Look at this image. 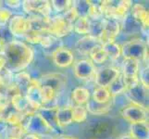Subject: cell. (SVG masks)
Instances as JSON below:
<instances>
[{
    "label": "cell",
    "instance_id": "cell-14",
    "mask_svg": "<svg viewBox=\"0 0 149 139\" xmlns=\"http://www.w3.org/2000/svg\"><path fill=\"white\" fill-rule=\"evenodd\" d=\"M37 81L40 85L50 86L56 93H58L67 84V76L63 73H48L43 75Z\"/></svg>",
    "mask_w": 149,
    "mask_h": 139
},
{
    "label": "cell",
    "instance_id": "cell-8",
    "mask_svg": "<svg viewBox=\"0 0 149 139\" xmlns=\"http://www.w3.org/2000/svg\"><path fill=\"white\" fill-rule=\"evenodd\" d=\"M24 96L29 103L30 110L33 112H36L44 107L42 102V96H41V85H39L37 80H32V83L28 87Z\"/></svg>",
    "mask_w": 149,
    "mask_h": 139
},
{
    "label": "cell",
    "instance_id": "cell-3",
    "mask_svg": "<svg viewBox=\"0 0 149 139\" xmlns=\"http://www.w3.org/2000/svg\"><path fill=\"white\" fill-rule=\"evenodd\" d=\"M20 125L24 128L26 133H34L37 136L48 133L53 131V128L48 124V122L39 112L27 114Z\"/></svg>",
    "mask_w": 149,
    "mask_h": 139
},
{
    "label": "cell",
    "instance_id": "cell-26",
    "mask_svg": "<svg viewBox=\"0 0 149 139\" xmlns=\"http://www.w3.org/2000/svg\"><path fill=\"white\" fill-rule=\"evenodd\" d=\"M130 135L134 139H148V122L131 124Z\"/></svg>",
    "mask_w": 149,
    "mask_h": 139
},
{
    "label": "cell",
    "instance_id": "cell-47",
    "mask_svg": "<svg viewBox=\"0 0 149 139\" xmlns=\"http://www.w3.org/2000/svg\"><path fill=\"white\" fill-rule=\"evenodd\" d=\"M2 8V2L0 1V8Z\"/></svg>",
    "mask_w": 149,
    "mask_h": 139
},
{
    "label": "cell",
    "instance_id": "cell-7",
    "mask_svg": "<svg viewBox=\"0 0 149 139\" xmlns=\"http://www.w3.org/2000/svg\"><path fill=\"white\" fill-rule=\"evenodd\" d=\"M22 7L26 13L31 15H39L44 18L51 17L52 8L50 1H35V0H25L22 2Z\"/></svg>",
    "mask_w": 149,
    "mask_h": 139
},
{
    "label": "cell",
    "instance_id": "cell-18",
    "mask_svg": "<svg viewBox=\"0 0 149 139\" xmlns=\"http://www.w3.org/2000/svg\"><path fill=\"white\" fill-rule=\"evenodd\" d=\"M97 45H101L98 39L91 35H85L77 42L76 48L81 55L89 56L91 50Z\"/></svg>",
    "mask_w": 149,
    "mask_h": 139
},
{
    "label": "cell",
    "instance_id": "cell-31",
    "mask_svg": "<svg viewBox=\"0 0 149 139\" xmlns=\"http://www.w3.org/2000/svg\"><path fill=\"white\" fill-rule=\"evenodd\" d=\"M122 27H123V30H124L127 34H132V33L142 31L141 25L132 17V15L130 13L123 19V24H122L121 28Z\"/></svg>",
    "mask_w": 149,
    "mask_h": 139
},
{
    "label": "cell",
    "instance_id": "cell-22",
    "mask_svg": "<svg viewBox=\"0 0 149 139\" xmlns=\"http://www.w3.org/2000/svg\"><path fill=\"white\" fill-rule=\"evenodd\" d=\"M10 103L14 107V110L22 113H34L30 110L29 103L24 95L17 94L10 98Z\"/></svg>",
    "mask_w": 149,
    "mask_h": 139
},
{
    "label": "cell",
    "instance_id": "cell-39",
    "mask_svg": "<svg viewBox=\"0 0 149 139\" xmlns=\"http://www.w3.org/2000/svg\"><path fill=\"white\" fill-rule=\"evenodd\" d=\"M45 32H39V31L30 30L29 32L24 35L27 42L32 44H40V41L42 39Z\"/></svg>",
    "mask_w": 149,
    "mask_h": 139
},
{
    "label": "cell",
    "instance_id": "cell-25",
    "mask_svg": "<svg viewBox=\"0 0 149 139\" xmlns=\"http://www.w3.org/2000/svg\"><path fill=\"white\" fill-rule=\"evenodd\" d=\"M91 20L85 17H78L72 23V31L78 34L88 35Z\"/></svg>",
    "mask_w": 149,
    "mask_h": 139
},
{
    "label": "cell",
    "instance_id": "cell-5",
    "mask_svg": "<svg viewBox=\"0 0 149 139\" xmlns=\"http://www.w3.org/2000/svg\"><path fill=\"white\" fill-rule=\"evenodd\" d=\"M120 115L131 124L148 122V110L131 103L120 110Z\"/></svg>",
    "mask_w": 149,
    "mask_h": 139
},
{
    "label": "cell",
    "instance_id": "cell-38",
    "mask_svg": "<svg viewBox=\"0 0 149 139\" xmlns=\"http://www.w3.org/2000/svg\"><path fill=\"white\" fill-rule=\"evenodd\" d=\"M58 38H56L55 36H53V35H51L47 33H45L42 39H41L40 41V45L43 46L44 48L45 49H49L50 47H53V46L56 45V44L58 43ZM56 47H59V46H56Z\"/></svg>",
    "mask_w": 149,
    "mask_h": 139
},
{
    "label": "cell",
    "instance_id": "cell-12",
    "mask_svg": "<svg viewBox=\"0 0 149 139\" xmlns=\"http://www.w3.org/2000/svg\"><path fill=\"white\" fill-rule=\"evenodd\" d=\"M120 74V71L119 69L114 67H104L99 71H96L94 80L98 87L107 88Z\"/></svg>",
    "mask_w": 149,
    "mask_h": 139
},
{
    "label": "cell",
    "instance_id": "cell-28",
    "mask_svg": "<svg viewBox=\"0 0 149 139\" xmlns=\"http://www.w3.org/2000/svg\"><path fill=\"white\" fill-rule=\"evenodd\" d=\"M92 99L96 103H107L112 99V96L107 87H96L92 95Z\"/></svg>",
    "mask_w": 149,
    "mask_h": 139
},
{
    "label": "cell",
    "instance_id": "cell-43",
    "mask_svg": "<svg viewBox=\"0 0 149 139\" xmlns=\"http://www.w3.org/2000/svg\"><path fill=\"white\" fill-rule=\"evenodd\" d=\"M22 139H40V136L34 133H25Z\"/></svg>",
    "mask_w": 149,
    "mask_h": 139
},
{
    "label": "cell",
    "instance_id": "cell-30",
    "mask_svg": "<svg viewBox=\"0 0 149 139\" xmlns=\"http://www.w3.org/2000/svg\"><path fill=\"white\" fill-rule=\"evenodd\" d=\"M29 113H22V112H19L16 110L10 111L8 113V115L6 117H4V122L9 124L10 126L12 125H20L22 122H23L25 116H26Z\"/></svg>",
    "mask_w": 149,
    "mask_h": 139
},
{
    "label": "cell",
    "instance_id": "cell-21",
    "mask_svg": "<svg viewBox=\"0 0 149 139\" xmlns=\"http://www.w3.org/2000/svg\"><path fill=\"white\" fill-rule=\"evenodd\" d=\"M102 47L106 52L107 59L111 60H116L121 55V46L116 41H107L102 44Z\"/></svg>",
    "mask_w": 149,
    "mask_h": 139
},
{
    "label": "cell",
    "instance_id": "cell-35",
    "mask_svg": "<svg viewBox=\"0 0 149 139\" xmlns=\"http://www.w3.org/2000/svg\"><path fill=\"white\" fill-rule=\"evenodd\" d=\"M91 1H73V8L78 17L88 18Z\"/></svg>",
    "mask_w": 149,
    "mask_h": 139
},
{
    "label": "cell",
    "instance_id": "cell-29",
    "mask_svg": "<svg viewBox=\"0 0 149 139\" xmlns=\"http://www.w3.org/2000/svg\"><path fill=\"white\" fill-rule=\"evenodd\" d=\"M90 56V60L93 63L96 64H102L107 59V56L106 52L104 51L102 47V45H97L95 47L91 50V52L89 54Z\"/></svg>",
    "mask_w": 149,
    "mask_h": 139
},
{
    "label": "cell",
    "instance_id": "cell-32",
    "mask_svg": "<svg viewBox=\"0 0 149 139\" xmlns=\"http://www.w3.org/2000/svg\"><path fill=\"white\" fill-rule=\"evenodd\" d=\"M88 116L85 106L84 105H75L72 107V122L81 123L86 121Z\"/></svg>",
    "mask_w": 149,
    "mask_h": 139
},
{
    "label": "cell",
    "instance_id": "cell-2",
    "mask_svg": "<svg viewBox=\"0 0 149 139\" xmlns=\"http://www.w3.org/2000/svg\"><path fill=\"white\" fill-rule=\"evenodd\" d=\"M121 46V55L124 59L143 60L145 66L148 67V42L142 39H132Z\"/></svg>",
    "mask_w": 149,
    "mask_h": 139
},
{
    "label": "cell",
    "instance_id": "cell-27",
    "mask_svg": "<svg viewBox=\"0 0 149 139\" xmlns=\"http://www.w3.org/2000/svg\"><path fill=\"white\" fill-rule=\"evenodd\" d=\"M107 88H109V91L110 93L111 96H115L123 94V93L126 92L127 87H126L124 79H123V76L121 75V73L112 82V84L107 87Z\"/></svg>",
    "mask_w": 149,
    "mask_h": 139
},
{
    "label": "cell",
    "instance_id": "cell-10",
    "mask_svg": "<svg viewBox=\"0 0 149 139\" xmlns=\"http://www.w3.org/2000/svg\"><path fill=\"white\" fill-rule=\"evenodd\" d=\"M95 73V66L90 59H80L73 64V73L80 80L94 79Z\"/></svg>",
    "mask_w": 149,
    "mask_h": 139
},
{
    "label": "cell",
    "instance_id": "cell-16",
    "mask_svg": "<svg viewBox=\"0 0 149 139\" xmlns=\"http://www.w3.org/2000/svg\"><path fill=\"white\" fill-rule=\"evenodd\" d=\"M112 105H113L112 99L107 103L101 104V103H96L92 98H90L89 101L85 104V108L90 114L100 116V115H105L107 113H109L111 110Z\"/></svg>",
    "mask_w": 149,
    "mask_h": 139
},
{
    "label": "cell",
    "instance_id": "cell-6",
    "mask_svg": "<svg viewBox=\"0 0 149 139\" xmlns=\"http://www.w3.org/2000/svg\"><path fill=\"white\" fill-rule=\"evenodd\" d=\"M101 23L102 33L99 37L101 45L107 41H115L121 30L120 20L113 18H103L101 20Z\"/></svg>",
    "mask_w": 149,
    "mask_h": 139
},
{
    "label": "cell",
    "instance_id": "cell-15",
    "mask_svg": "<svg viewBox=\"0 0 149 139\" xmlns=\"http://www.w3.org/2000/svg\"><path fill=\"white\" fill-rule=\"evenodd\" d=\"M130 14L132 15V17L141 25L142 31H146V32L148 31L149 13L145 6H143L142 4H139V3L133 4L131 8Z\"/></svg>",
    "mask_w": 149,
    "mask_h": 139
},
{
    "label": "cell",
    "instance_id": "cell-34",
    "mask_svg": "<svg viewBox=\"0 0 149 139\" xmlns=\"http://www.w3.org/2000/svg\"><path fill=\"white\" fill-rule=\"evenodd\" d=\"M41 96H42L43 106L45 104H49L53 100H55L56 96V92L47 85H41Z\"/></svg>",
    "mask_w": 149,
    "mask_h": 139
},
{
    "label": "cell",
    "instance_id": "cell-40",
    "mask_svg": "<svg viewBox=\"0 0 149 139\" xmlns=\"http://www.w3.org/2000/svg\"><path fill=\"white\" fill-rule=\"evenodd\" d=\"M11 17H12V14L9 9L5 8H0V27L6 26V24L8 23Z\"/></svg>",
    "mask_w": 149,
    "mask_h": 139
},
{
    "label": "cell",
    "instance_id": "cell-1",
    "mask_svg": "<svg viewBox=\"0 0 149 139\" xmlns=\"http://www.w3.org/2000/svg\"><path fill=\"white\" fill-rule=\"evenodd\" d=\"M6 59V70L10 73H20L32 63L33 51L22 41L11 40L6 43L0 51Z\"/></svg>",
    "mask_w": 149,
    "mask_h": 139
},
{
    "label": "cell",
    "instance_id": "cell-33",
    "mask_svg": "<svg viewBox=\"0 0 149 139\" xmlns=\"http://www.w3.org/2000/svg\"><path fill=\"white\" fill-rule=\"evenodd\" d=\"M50 4L52 9H54L58 13L63 14L72 7L73 1H68V0L67 1L66 0H53V1H50Z\"/></svg>",
    "mask_w": 149,
    "mask_h": 139
},
{
    "label": "cell",
    "instance_id": "cell-19",
    "mask_svg": "<svg viewBox=\"0 0 149 139\" xmlns=\"http://www.w3.org/2000/svg\"><path fill=\"white\" fill-rule=\"evenodd\" d=\"M114 131V127L109 122H97L91 126L89 132L95 138H107Z\"/></svg>",
    "mask_w": 149,
    "mask_h": 139
},
{
    "label": "cell",
    "instance_id": "cell-23",
    "mask_svg": "<svg viewBox=\"0 0 149 139\" xmlns=\"http://www.w3.org/2000/svg\"><path fill=\"white\" fill-rule=\"evenodd\" d=\"M132 6V2L130 0H122V1H117L114 13H113V19L118 20H123L128 14L130 13L131 8Z\"/></svg>",
    "mask_w": 149,
    "mask_h": 139
},
{
    "label": "cell",
    "instance_id": "cell-41",
    "mask_svg": "<svg viewBox=\"0 0 149 139\" xmlns=\"http://www.w3.org/2000/svg\"><path fill=\"white\" fill-rule=\"evenodd\" d=\"M5 3L8 8H17L22 7V1H18V0H16V1H6Z\"/></svg>",
    "mask_w": 149,
    "mask_h": 139
},
{
    "label": "cell",
    "instance_id": "cell-4",
    "mask_svg": "<svg viewBox=\"0 0 149 139\" xmlns=\"http://www.w3.org/2000/svg\"><path fill=\"white\" fill-rule=\"evenodd\" d=\"M72 32V23L70 22L62 14L49 17L47 33L56 38L64 37Z\"/></svg>",
    "mask_w": 149,
    "mask_h": 139
},
{
    "label": "cell",
    "instance_id": "cell-24",
    "mask_svg": "<svg viewBox=\"0 0 149 139\" xmlns=\"http://www.w3.org/2000/svg\"><path fill=\"white\" fill-rule=\"evenodd\" d=\"M71 98H72L76 105L85 106L86 103L91 98L90 91L85 87H76L71 93Z\"/></svg>",
    "mask_w": 149,
    "mask_h": 139
},
{
    "label": "cell",
    "instance_id": "cell-44",
    "mask_svg": "<svg viewBox=\"0 0 149 139\" xmlns=\"http://www.w3.org/2000/svg\"><path fill=\"white\" fill-rule=\"evenodd\" d=\"M54 139H79V138L76 136H56Z\"/></svg>",
    "mask_w": 149,
    "mask_h": 139
},
{
    "label": "cell",
    "instance_id": "cell-13",
    "mask_svg": "<svg viewBox=\"0 0 149 139\" xmlns=\"http://www.w3.org/2000/svg\"><path fill=\"white\" fill-rule=\"evenodd\" d=\"M52 59L55 65L59 68H68L73 64L74 56L70 49L61 45L53 51Z\"/></svg>",
    "mask_w": 149,
    "mask_h": 139
},
{
    "label": "cell",
    "instance_id": "cell-37",
    "mask_svg": "<svg viewBox=\"0 0 149 139\" xmlns=\"http://www.w3.org/2000/svg\"><path fill=\"white\" fill-rule=\"evenodd\" d=\"M88 19L92 20L93 22H98L103 19V15L99 7V4H94L93 1H91V6L88 13Z\"/></svg>",
    "mask_w": 149,
    "mask_h": 139
},
{
    "label": "cell",
    "instance_id": "cell-20",
    "mask_svg": "<svg viewBox=\"0 0 149 139\" xmlns=\"http://www.w3.org/2000/svg\"><path fill=\"white\" fill-rule=\"evenodd\" d=\"M32 78H31L30 74H28L25 71H20L15 75V78H13L14 85L18 87L19 93L22 95H25L28 87L32 83Z\"/></svg>",
    "mask_w": 149,
    "mask_h": 139
},
{
    "label": "cell",
    "instance_id": "cell-42",
    "mask_svg": "<svg viewBox=\"0 0 149 139\" xmlns=\"http://www.w3.org/2000/svg\"><path fill=\"white\" fill-rule=\"evenodd\" d=\"M6 69V59H5L4 56L0 53V73Z\"/></svg>",
    "mask_w": 149,
    "mask_h": 139
},
{
    "label": "cell",
    "instance_id": "cell-45",
    "mask_svg": "<svg viewBox=\"0 0 149 139\" xmlns=\"http://www.w3.org/2000/svg\"><path fill=\"white\" fill-rule=\"evenodd\" d=\"M119 139H134V138H133L131 135H124V136H120Z\"/></svg>",
    "mask_w": 149,
    "mask_h": 139
},
{
    "label": "cell",
    "instance_id": "cell-36",
    "mask_svg": "<svg viewBox=\"0 0 149 139\" xmlns=\"http://www.w3.org/2000/svg\"><path fill=\"white\" fill-rule=\"evenodd\" d=\"M26 133L24 128L22 125H12L9 129H7V139H22Z\"/></svg>",
    "mask_w": 149,
    "mask_h": 139
},
{
    "label": "cell",
    "instance_id": "cell-9",
    "mask_svg": "<svg viewBox=\"0 0 149 139\" xmlns=\"http://www.w3.org/2000/svg\"><path fill=\"white\" fill-rule=\"evenodd\" d=\"M125 94L132 103L148 110V89L140 82L135 86L127 89Z\"/></svg>",
    "mask_w": 149,
    "mask_h": 139
},
{
    "label": "cell",
    "instance_id": "cell-48",
    "mask_svg": "<svg viewBox=\"0 0 149 139\" xmlns=\"http://www.w3.org/2000/svg\"><path fill=\"white\" fill-rule=\"evenodd\" d=\"M0 139H1V138H0Z\"/></svg>",
    "mask_w": 149,
    "mask_h": 139
},
{
    "label": "cell",
    "instance_id": "cell-46",
    "mask_svg": "<svg viewBox=\"0 0 149 139\" xmlns=\"http://www.w3.org/2000/svg\"><path fill=\"white\" fill-rule=\"evenodd\" d=\"M0 85H4V81H3V76L0 73Z\"/></svg>",
    "mask_w": 149,
    "mask_h": 139
},
{
    "label": "cell",
    "instance_id": "cell-17",
    "mask_svg": "<svg viewBox=\"0 0 149 139\" xmlns=\"http://www.w3.org/2000/svg\"><path fill=\"white\" fill-rule=\"evenodd\" d=\"M56 122L58 127H65L72 123V107H58L56 112Z\"/></svg>",
    "mask_w": 149,
    "mask_h": 139
},
{
    "label": "cell",
    "instance_id": "cell-11",
    "mask_svg": "<svg viewBox=\"0 0 149 139\" xmlns=\"http://www.w3.org/2000/svg\"><path fill=\"white\" fill-rule=\"evenodd\" d=\"M8 29L13 36H24L31 30L30 20L22 15H14L9 20Z\"/></svg>",
    "mask_w": 149,
    "mask_h": 139
}]
</instances>
